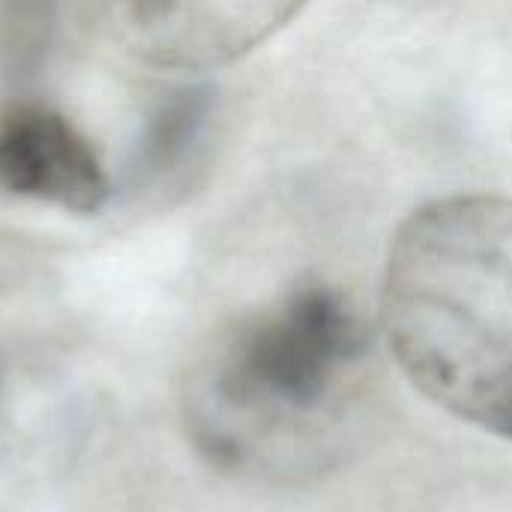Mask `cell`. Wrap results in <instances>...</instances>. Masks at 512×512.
Wrapping results in <instances>:
<instances>
[{"label": "cell", "instance_id": "cell-1", "mask_svg": "<svg viewBox=\"0 0 512 512\" xmlns=\"http://www.w3.org/2000/svg\"><path fill=\"white\" fill-rule=\"evenodd\" d=\"M381 321L414 387L512 441L510 195H447L414 210L390 243Z\"/></svg>", "mask_w": 512, "mask_h": 512}, {"label": "cell", "instance_id": "cell-2", "mask_svg": "<svg viewBox=\"0 0 512 512\" xmlns=\"http://www.w3.org/2000/svg\"><path fill=\"white\" fill-rule=\"evenodd\" d=\"M369 327L333 285L306 282L240 324L192 393L201 447L225 465H276L321 441L369 357Z\"/></svg>", "mask_w": 512, "mask_h": 512}, {"label": "cell", "instance_id": "cell-3", "mask_svg": "<svg viewBox=\"0 0 512 512\" xmlns=\"http://www.w3.org/2000/svg\"><path fill=\"white\" fill-rule=\"evenodd\" d=\"M306 0H90L105 36L129 57L180 72H204L249 54Z\"/></svg>", "mask_w": 512, "mask_h": 512}, {"label": "cell", "instance_id": "cell-4", "mask_svg": "<svg viewBox=\"0 0 512 512\" xmlns=\"http://www.w3.org/2000/svg\"><path fill=\"white\" fill-rule=\"evenodd\" d=\"M0 192L90 216L105 207L111 183L90 141L60 111L15 102L0 114Z\"/></svg>", "mask_w": 512, "mask_h": 512}, {"label": "cell", "instance_id": "cell-5", "mask_svg": "<svg viewBox=\"0 0 512 512\" xmlns=\"http://www.w3.org/2000/svg\"><path fill=\"white\" fill-rule=\"evenodd\" d=\"M213 120V90L186 84L171 90L147 117L132 159V183L153 186L183 171Z\"/></svg>", "mask_w": 512, "mask_h": 512}, {"label": "cell", "instance_id": "cell-6", "mask_svg": "<svg viewBox=\"0 0 512 512\" xmlns=\"http://www.w3.org/2000/svg\"><path fill=\"white\" fill-rule=\"evenodd\" d=\"M57 0H0V75L27 84L48 60Z\"/></svg>", "mask_w": 512, "mask_h": 512}, {"label": "cell", "instance_id": "cell-7", "mask_svg": "<svg viewBox=\"0 0 512 512\" xmlns=\"http://www.w3.org/2000/svg\"><path fill=\"white\" fill-rule=\"evenodd\" d=\"M21 270H24V258H21L18 246L6 243L0 237V291H6L21 276Z\"/></svg>", "mask_w": 512, "mask_h": 512}]
</instances>
